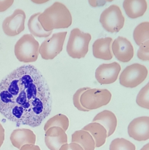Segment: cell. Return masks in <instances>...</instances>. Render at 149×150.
<instances>
[{
	"instance_id": "cell-1",
	"label": "cell",
	"mask_w": 149,
	"mask_h": 150,
	"mask_svg": "<svg viewBox=\"0 0 149 150\" xmlns=\"http://www.w3.org/2000/svg\"><path fill=\"white\" fill-rule=\"evenodd\" d=\"M52 104L48 83L33 65L18 67L0 82V112L13 122L37 127L50 114Z\"/></svg>"
},
{
	"instance_id": "cell-2",
	"label": "cell",
	"mask_w": 149,
	"mask_h": 150,
	"mask_svg": "<svg viewBox=\"0 0 149 150\" xmlns=\"http://www.w3.org/2000/svg\"><path fill=\"white\" fill-rule=\"evenodd\" d=\"M38 20L46 32L54 29L66 28L72 23L71 14L63 3L56 1L39 15Z\"/></svg>"
},
{
	"instance_id": "cell-3",
	"label": "cell",
	"mask_w": 149,
	"mask_h": 150,
	"mask_svg": "<svg viewBox=\"0 0 149 150\" xmlns=\"http://www.w3.org/2000/svg\"><path fill=\"white\" fill-rule=\"evenodd\" d=\"M39 44L30 34L24 35L16 42L14 53L18 60L21 62L28 63L36 61L39 55Z\"/></svg>"
},
{
	"instance_id": "cell-4",
	"label": "cell",
	"mask_w": 149,
	"mask_h": 150,
	"mask_svg": "<svg viewBox=\"0 0 149 150\" xmlns=\"http://www.w3.org/2000/svg\"><path fill=\"white\" fill-rule=\"evenodd\" d=\"M91 35L85 33L78 28H75L71 31L66 46L69 55L73 58L84 57L88 51Z\"/></svg>"
},
{
	"instance_id": "cell-5",
	"label": "cell",
	"mask_w": 149,
	"mask_h": 150,
	"mask_svg": "<svg viewBox=\"0 0 149 150\" xmlns=\"http://www.w3.org/2000/svg\"><path fill=\"white\" fill-rule=\"evenodd\" d=\"M111 97V93L107 89L90 88L81 94L80 102L83 108L90 110L107 105Z\"/></svg>"
},
{
	"instance_id": "cell-6",
	"label": "cell",
	"mask_w": 149,
	"mask_h": 150,
	"mask_svg": "<svg viewBox=\"0 0 149 150\" xmlns=\"http://www.w3.org/2000/svg\"><path fill=\"white\" fill-rule=\"evenodd\" d=\"M148 70L144 65L134 63L127 67L119 77L120 84L127 88H133L139 85L146 78Z\"/></svg>"
},
{
	"instance_id": "cell-7",
	"label": "cell",
	"mask_w": 149,
	"mask_h": 150,
	"mask_svg": "<svg viewBox=\"0 0 149 150\" xmlns=\"http://www.w3.org/2000/svg\"><path fill=\"white\" fill-rule=\"evenodd\" d=\"M99 21L105 30L113 33L119 32L123 27L125 19L120 7L112 4L102 12Z\"/></svg>"
},
{
	"instance_id": "cell-8",
	"label": "cell",
	"mask_w": 149,
	"mask_h": 150,
	"mask_svg": "<svg viewBox=\"0 0 149 150\" xmlns=\"http://www.w3.org/2000/svg\"><path fill=\"white\" fill-rule=\"evenodd\" d=\"M67 31L54 33L44 41L39 47V52L45 59H53L62 50Z\"/></svg>"
},
{
	"instance_id": "cell-9",
	"label": "cell",
	"mask_w": 149,
	"mask_h": 150,
	"mask_svg": "<svg viewBox=\"0 0 149 150\" xmlns=\"http://www.w3.org/2000/svg\"><path fill=\"white\" fill-rule=\"evenodd\" d=\"M26 15L20 9H17L11 15L6 17L3 21L2 27L4 33L7 35H17L24 29Z\"/></svg>"
},
{
	"instance_id": "cell-10",
	"label": "cell",
	"mask_w": 149,
	"mask_h": 150,
	"mask_svg": "<svg viewBox=\"0 0 149 150\" xmlns=\"http://www.w3.org/2000/svg\"><path fill=\"white\" fill-rule=\"evenodd\" d=\"M121 69L120 65L116 62L102 64L96 69L95 77L101 84H111L117 80Z\"/></svg>"
},
{
	"instance_id": "cell-11",
	"label": "cell",
	"mask_w": 149,
	"mask_h": 150,
	"mask_svg": "<svg viewBox=\"0 0 149 150\" xmlns=\"http://www.w3.org/2000/svg\"><path fill=\"white\" fill-rule=\"evenodd\" d=\"M129 136L139 141H146L149 138V117L141 116L134 119L128 127Z\"/></svg>"
},
{
	"instance_id": "cell-12",
	"label": "cell",
	"mask_w": 149,
	"mask_h": 150,
	"mask_svg": "<svg viewBox=\"0 0 149 150\" xmlns=\"http://www.w3.org/2000/svg\"><path fill=\"white\" fill-rule=\"evenodd\" d=\"M112 50L115 57L123 62L130 61L134 54L133 46L131 42L125 38L118 36L113 42Z\"/></svg>"
},
{
	"instance_id": "cell-13",
	"label": "cell",
	"mask_w": 149,
	"mask_h": 150,
	"mask_svg": "<svg viewBox=\"0 0 149 150\" xmlns=\"http://www.w3.org/2000/svg\"><path fill=\"white\" fill-rule=\"evenodd\" d=\"M65 132L61 127L53 126L46 131L45 141L50 150H59L63 144L67 143V137Z\"/></svg>"
},
{
	"instance_id": "cell-14",
	"label": "cell",
	"mask_w": 149,
	"mask_h": 150,
	"mask_svg": "<svg viewBox=\"0 0 149 150\" xmlns=\"http://www.w3.org/2000/svg\"><path fill=\"white\" fill-rule=\"evenodd\" d=\"M10 139L13 145L20 149L26 144H35L36 136L31 130L27 129H18L11 133Z\"/></svg>"
},
{
	"instance_id": "cell-15",
	"label": "cell",
	"mask_w": 149,
	"mask_h": 150,
	"mask_svg": "<svg viewBox=\"0 0 149 150\" xmlns=\"http://www.w3.org/2000/svg\"><path fill=\"white\" fill-rule=\"evenodd\" d=\"M112 39L109 37L97 39L92 45L93 54L97 58L105 60L112 59L113 55L111 50Z\"/></svg>"
},
{
	"instance_id": "cell-16",
	"label": "cell",
	"mask_w": 149,
	"mask_h": 150,
	"mask_svg": "<svg viewBox=\"0 0 149 150\" xmlns=\"http://www.w3.org/2000/svg\"><path fill=\"white\" fill-rule=\"evenodd\" d=\"M92 122H98L102 125L107 130V137L114 133L117 124V119L115 114L107 110H104L97 114Z\"/></svg>"
},
{
	"instance_id": "cell-17",
	"label": "cell",
	"mask_w": 149,
	"mask_h": 150,
	"mask_svg": "<svg viewBox=\"0 0 149 150\" xmlns=\"http://www.w3.org/2000/svg\"><path fill=\"white\" fill-rule=\"evenodd\" d=\"M123 6L127 16L132 18H135L142 16L147 7L145 0H125Z\"/></svg>"
},
{
	"instance_id": "cell-18",
	"label": "cell",
	"mask_w": 149,
	"mask_h": 150,
	"mask_svg": "<svg viewBox=\"0 0 149 150\" xmlns=\"http://www.w3.org/2000/svg\"><path fill=\"white\" fill-rule=\"evenodd\" d=\"M82 130L87 131L91 134L94 141L95 147H100L105 143L107 137V131L100 124L92 122L85 126Z\"/></svg>"
},
{
	"instance_id": "cell-19",
	"label": "cell",
	"mask_w": 149,
	"mask_h": 150,
	"mask_svg": "<svg viewBox=\"0 0 149 150\" xmlns=\"http://www.w3.org/2000/svg\"><path fill=\"white\" fill-rule=\"evenodd\" d=\"M71 142L79 144L84 150H94L95 143L91 134L83 130L75 131L72 135Z\"/></svg>"
},
{
	"instance_id": "cell-20",
	"label": "cell",
	"mask_w": 149,
	"mask_h": 150,
	"mask_svg": "<svg viewBox=\"0 0 149 150\" xmlns=\"http://www.w3.org/2000/svg\"><path fill=\"white\" fill-rule=\"evenodd\" d=\"M41 13H36L30 16L28 21V26L30 32L34 36L46 38L49 36L52 31L46 32L43 29L38 20V17Z\"/></svg>"
},
{
	"instance_id": "cell-21",
	"label": "cell",
	"mask_w": 149,
	"mask_h": 150,
	"mask_svg": "<svg viewBox=\"0 0 149 150\" xmlns=\"http://www.w3.org/2000/svg\"><path fill=\"white\" fill-rule=\"evenodd\" d=\"M149 27V22L146 21L139 24L135 28L133 38L138 45L140 46L147 40H148Z\"/></svg>"
},
{
	"instance_id": "cell-22",
	"label": "cell",
	"mask_w": 149,
	"mask_h": 150,
	"mask_svg": "<svg viewBox=\"0 0 149 150\" xmlns=\"http://www.w3.org/2000/svg\"><path fill=\"white\" fill-rule=\"evenodd\" d=\"M69 121L68 117L64 115L59 114L49 119L45 124L44 129L46 131L50 127H59L62 128L64 131L68 129Z\"/></svg>"
},
{
	"instance_id": "cell-23",
	"label": "cell",
	"mask_w": 149,
	"mask_h": 150,
	"mask_svg": "<svg viewBox=\"0 0 149 150\" xmlns=\"http://www.w3.org/2000/svg\"><path fill=\"white\" fill-rule=\"evenodd\" d=\"M110 150H136L135 145L129 141L123 138H117L111 142Z\"/></svg>"
},
{
	"instance_id": "cell-24",
	"label": "cell",
	"mask_w": 149,
	"mask_h": 150,
	"mask_svg": "<svg viewBox=\"0 0 149 150\" xmlns=\"http://www.w3.org/2000/svg\"><path fill=\"white\" fill-rule=\"evenodd\" d=\"M149 88L148 82L139 91L136 100V103L139 106L148 109H149Z\"/></svg>"
},
{
	"instance_id": "cell-25",
	"label": "cell",
	"mask_w": 149,
	"mask_h": 150,
	"mask_svg": "<svg viewBox=\"0 0 149 150\" xmlns=\"http://www.w3.org/2000/svg\"><path fill=\"white\" fill-rule=\"evenodd\" d=\"M137 55L139 59L144 61L149 60V40L146 41L140 45Z\"/></svg>"
},
{
	"instance_id": "cell-26",
	"label": "cell",
	"mask_w": 149,
	"mask_h": 150,
	"mask_svg": "<svg viewBox=\"0 0 149 150\" xmlns=\"http://www.w3.org/2000/svg\"><path fill=\"white\" fill-rule=\"evenodd\" d=\"M59 150H84L79 144L75 142L63 145Z\"/></svg>"
},
{
	"instance_id": "cell-27",
	"label": "cell",
	"mask_w": 149,
	"mask_h": 150,
	"mask_svg": "<svg viewBox=\"0 0 149 150\" xmlns=\"http://www.w3.org/2000/svg\"><path fill=\"white\" fill-rule=\"evenodd\" d=\"M14 0H0V12H3L9 8L13 4Z\"/></svg>"
},
{
	"instance_id": "cell-28",
	"label": "cell",
	"mask_w": 149,
	"mask_h": 150,
	"mask_svg": "<svg viewBox=\"0 0 149 150\" xmlns=\"http://www.w3.org/2000/svg\"><path fill=\"white\" fill-rule=\"evenodd\" d=\"M20 150H41L39 147L33 144H26L23 145Z\"/></svg>"
},
{
	"instance_id": "cell-29",
	"label": "cell",
	"mask_w": 149,
	"mask_h": 150,
	"mask_svg": "<svg viewBox=\"0 0 149 150\" xmlns=\"http://www.w3.org/2000/svg\"><path fill=\"white\" fill-rule=\"evenodd\" d=\"M5 139V130L0 123V148L2 145Z\"/></svg>"
},
{
	"instance_id": "cell-30",
	"label": "cell",
	"mask_w": 149,
	"mask_h": 150,
	"mask_svg": "<svg viewBox=\"0 0 149 150\" xmlns=\"http://www.w3.org/2000/svg\"><path fill=\"white\" fill-rule=\"evenodd\" d=\"M149 143H148V144H146L145 145H144L140 149V150H149Z\"/></svg>"
}]
</instances>
